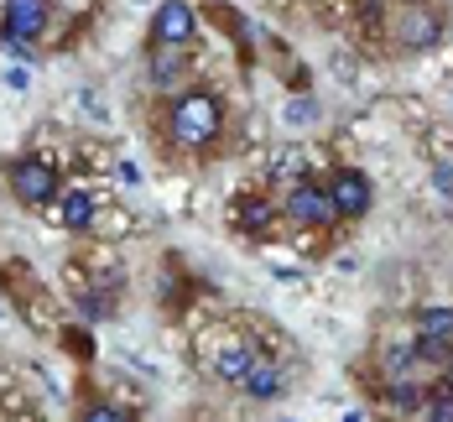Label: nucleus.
<instances>
[{
    "label": "nucleus",
    "mask_w": 453,
    "mask_h": 422,
    "mask_svg": "<svg viewBox=\"0 0 453 422\" xmlns=\"http://www.w3.org/2000/svg\"><path fill=\"white\" fill-rule=\"evenodd\" d=\"M433 188L453 198V167H449V162H438V167H433Z\"/></svg>",
    "instance_id": "nucleus-17"
},
{
    "label": "nucleus",
    "mask_w": 453,
    "mask_h": 422,
    "mask_svg": "<svg viewBox=\"0 0 453 422\" xmlns=\"http://www.w3.org/2000/svg\"><path fill=\"white\" fill-rule=\"evenodd\" d=\"M328 193H334L339 219H365L375 209V188H370V178H365L360 167H334L328 173Z\"/></svg>",
    "instance_id": "nucleus-6"
},
{
    "label": "nucleus",
    "mask_w": 453,
    "mask_h": 422,
    "mask_svg": "<svg viewBox=\"0 0 453 422\" xmlns=\"http://www.w3.org/2000/svg\"><path fill=\"white\" fill-rule=\"evenodd\" d=\"M225 136V104L209 89H182L167 104V141L178 151H209Z\"/></svg>",
    "instance_id": "nucleus-1"
},
{
    "label": "nucleus",
    "mask_w": 453,
    "mask_h": 422,
    "mask_svg": "<svg viewBox=\"0 0 453 422\" xmlns=\"http://www.w3.org/2000/svg\"><path fill=\"white\" fill-rule=\"evenodd\" d=\"M313 115H318L313 99H303V104H292V110H287V120H313Z\"/></svg>",
    "instance_id": "nucleus-19"
},
{
    "label": "nucleus",
    "mask_w": 453,
    "mask_h": 422,
    "mask_svg": "<svg viewBox=\"0 0 453 422\" xmlns=\"http://www.w3.org/2000/svg\"><path fill=\"white\" fill-rule=\"evenodd\" d=\"M79 422H131V412L115 407V402H89V407L79 412Z\"/></svg>",
    "instance_id": "nucleus-16"
},
{
    "label": "nucleus",
    "mask_w": 453,
    "mask_h": 422,
    "mask_svg": "<svg viewBox=\"0 0 453 422\" xmlns=\"http://www.w3.org/2000/svg\"><path fill=\"white\" fill-rule=\"evenodd\" d=\"M5 89H27V63H16V68H11V73H5Z\"/></svg>",
    "instance_id": "nucleus-18"
},
{
    "label": "nucleus",
    "mask_w": 453,
    "mask_h": 422,
    "mask_svg": "<svg viewBox=\"0 0 453 422\" xmlns=\"http://www.w3.org/2000/svg\"><path fill=\"white\" fill-rule=\"evenodd\" d=\"M47 32V0H5L0 16V52L16 63H37V42Z\"/></svg>",
    "instance_id": "nucleus-2"
},
{
    "label": "nucleus",
    "mask_w": 453,
    "mask_h": 422,
    "mask_svg": "<svg viewBox=\"0 0 453 422\" xmlns=\"http://www.w3.org/2000/svg\"><path fill=\"white\" fill-rule=\"evenodd\" d=\"M52 219L63 225V230H94L99 225V203H94L89 188H63L58 193V203H52Z\"/></svg>",
    "instance_id": "nucleus-8"
},
{
    "label": "nucleus",
    "mask_w": 453,
    "mask_h": 422,
    "mask_svg": "<svg viewBox=\"0 0 453 422\" xmlns=\"http://www.w3.org/2000/svg\"><path fill=\"white\" fill-rule=\"evenodd\" d=\"M272 173H276V178H292V183H303V178L313 173V167H308V151H297V146H292V151H281Z\"/></svg>",
    "instance_id": "nucleus-15"
},
{
    "label": "nucleus",
    "mask_w": 453,
    "mask_h": 422,
    "mask_svg": "<svg viewBox=\"0 0 453 422\" xmlns=\"http://www.w3.org/2000/svg\"><path fill=\"white\" fill-rule=\"evenodd\" d=\"M151 42H162V47L198 42V11H193V0H162L151 11Z\"/></svg>",
    "instance_id": "nucleus-5"
},
{
    "label": "nucleus",
    "mask_w": 453,
    "mask_h": 422,
    "mask_svg": "<svg viewBox=\"0 0 453 422\" xmlns=\"http://www.w3.org/2000/svg\"><path fill=\"white\" fill-rule=\"evenodd\" d=\"M417 334L433 339V344H443V349L453 355V303H433V308H422V313H417Z\"/></svg>",
    "instance_id": "nucleus-12"
},
{
    "label": "nucleus",
    "mask_w": 453,
    "mask_h": 422,
    "mask_svg": "<svg viewBox=\"0 0 453 422\" xmlns=\"http://www.w3.org/2000/svg\"><path fill=\"white\" fill-rule=\"evenodd\" d=\"M0 318H5V297H0Z\"/></svg>",
    "instance_id": "nucleus-21"
},
{
    "label": "nucleus",
    "mask_w": 453,
    "mask_h": 422,
    "mask_svg": "<svg viewBox=\"0 0 453 422\" xmlns=\"http://www.w3.org/2000/svg\"><path fill=\"white\" fill-rule=\"evenodd\" d=\"M5 188H11V198H16L21 209H52L58 193H63V173H58V162H47V157H16V162L5 167Z\"/></svg>",
    "instance_id": "nucleus-3"
},
{
    "label": "nucleus",
    "mask_w": 453,
    "mask_h": 422,
    "mask_svg": "<svg viewBox=\"0 0 453 422\" xmlns=\"http://www.w3.org/2000/svg\"><path fill=\"white\" fill-rule=\"evenodd\" d=\"M281 214H287L292 225H303V230H328V225L339 219L328 183H313V178H303V183L287 188V203H281Z\"/></svg>",
    "instance_id": "nucleus-4"
},
{
    "label": "nucleus",
    "mask_w": 453,
    "mask_h": 422,
    "mask_svg": "<svg viewBox=\"0 0 453 422\" xmlns=\"http://www.w3.org/2000/svg\"><path fill=\"white\" fill-rule=\"evenodd\" d=\"M229 219H234V230H245V234H266L272 219H276V209L266 203V198L250 193V198H234V214H229Z\"/></svg>",
    "instance_id": "nucleus-13"
},
{
    "label": "nucleus",
    "mask_w": 453,
    "mask_h": 422,
    "mask_svg": "<svg viewBox=\"0 0 453 422\" xmlns=\"http://www.w3.org/2000/svg\"><path fill=\"white\" fill-rule=\"evenodd\" d=\"M422 412H427V422H453V380H449V375H443V380L427 391Z\"/></svg>",
    "instance_id": "nucleus-14"
},
{
    "label": "nucleus",
    "mask_w": 453,
    "mask_h": 422,
    "mask_svg": "<svg viewBox=\"0 0 453 422\" xmlns=\"http://www.w3.org/2000/svg\"><path fill=\"white\" fill-rule=\"evenodd\" d=\"M240 391H245L250 402H276V396L287 391V375L276 371V365H266V360H256V365H250V375L240 380Z\"/></svg>",
    "instance_id": "nucleus-11"
},
{
    "label": "nucleus",
    "mask_w": 453,
    "mask_h": 422,
    "mask_svg": "<svg viewBox=\"0 0 453 422\" xmlns=\"http://www.w3.org/2000/svg\"><path fill=\"white\" fill-rule=\"evenodd\" d=\"M146 73H151V84H157V89H178L182 79H188V47H162V42H151Z\"/></svg>",
    "instance_id": "nucleus-9"
},
{
    "label": "nucleus",
    "mask_w": 453,
    "mask_h": 422,
    "mask_svg": "<svg viewBox=\"0 0 453 422\" xmlns=\"http://www.w3.org/2000/svg\"><path fill=\"white\" fill-rule=\"evenodd\" d=\"M396 37H402V47L427 52V47L443 42V16H438L427 0H411L407 11H402V27H396Z\"/></svg>",
    "instance_id": "nucleus-7"
},
{
    "label": "nucleus",
    "mask_w": 453,
    "mask_h": 422,
    "mask_svg": "<svg viewBox=\"0 0 453 422\" xmlns=\"http://www.w3.org/2000/svg\"><path fill=\"white\" fill-rule=\"evenodd\" d=\"M443 371H449V380H453V355H449V365H443Z\"/></svg>",
    "instance_id": "nucleus-20"
},
{
    "label": "nucleus",
    "mask_w": 453,
    "mask_h": 422,
    "mask_svg": "<svg viewBox=\"0 0 453 422\" xmlns=\"http://www.w3.org/2000/svg\"><path fill=\"white\" fill-rule=\"evenodd\" d=\"M250 365H256V349H250L245 339H229V344H219V349L209 355V371L219 375V380H229V386H240V380L250 375Z\"/></svg>",
    "instance_id": "nucleus-10"
}]
</instances>
